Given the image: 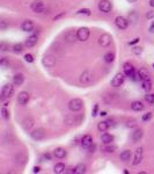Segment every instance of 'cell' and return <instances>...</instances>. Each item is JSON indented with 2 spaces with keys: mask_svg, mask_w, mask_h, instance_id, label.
Segmentation results:
<instances>
[{
  "mask_svg": "<svg viewBox=\"0 0 154 174\" xmlns=\"http://www.w3.org/2000/svg\"><path fill=\"white\" fill-rule=\"evenodd\" d=\"M83 107V101L81 99H73L69 102V108L72 112H79Z\"/></svg>",
  "mask_w": 154,
  "mask_h": 174,
  "instance_id": "cell-1",
  "label": "cell"
},
{
  "mask_svg": "<svg viewBox=\"0 0 154 174\" xmlns=\"http://www.w3.org/2000/svg\"><path fill=\"white\" fill-rule=\"evenodd\" d=\"M30 8L35 13H43L45 11V5H44V3L41 1V0H34L30 5Z\"/></svg>",
  "mask_w": 154,
  "mask_h": 174,
  "instance_id": "cell-2",
  "label": "cell"
},
{
  "mask_svg": "<svg viewBox=\"0 0 154 174\" xmlns=\"http://www.w3.org/2000/svg\"><path fill=\"white\" fill-rule=\"evenodd\" d=\"M14 92V88H13V85L11 84H6L3 86L1 88V99H7V98H11V95L13 94Z\"/></svg>",
  "mask_w": 154,
  "mask_h": 174,
  "instance_id": "cell-3",
  "label": "cell"
},
{
  "mask_svg": "<svg viewBox=\"0 0 154 174\" xmlns=\"http://www.w3.org/2000/svg\"><path fill=\"white\" fill-rule=\"evenodd\" d=\"M111 41H113L111 36H110L109 34H107V33L102 34V35L100 36V38H99V43H100V46H101V47H103V48L109 47L110 44H111Z\"/></svg>",
  "mask_w": 154,
  "mask_h": 174,
  "instance_id": "cell-4",
  "label": "cell"
},
{
  "mask_svg": "<svg viewBox=\"0 0 154 174\" xmlns=\"http://www.w3.org/2000/svg\"><path fill=\"white\" fill-rule=\"evenodd\" d=\"M99 9L103 13H109L113 9V4L109 1V0H101L99 3Z\"/></svg>",
  "mask_w": 154,
  "mask_h": 174,
  "instance_id": "cell-5",
  "label": "cell"
},
{
  "mask_svg": "<svg viewBox=\"0 0 154 174\" xmlns=\"http://www.w3.org/2000/svg\"><path fill=\"white\" fill-rule=\"evenodd\" d=\"M77 36H78V39L81 41V42H85L88 39L89 37V29L86 28V27H82V28H79L78 31H77Z\"/></svg>",
  "mask_w": 154,
  "mask_h": 174,
  "instance_id": "cell-6",
  "label": "cell"
},
{
  "mask_svg": "<svg viewBox=\"0 0 154 174\" xmlns=\"http://www.w3.org/2000/svg\"><path fill=\"white\" fill-rule=\"evenodd\" d=\"M115 23L119 29H126L129 27V21L123 16H117L115 20Z\"/></svg>",
  "mask_w": 154,
  "mask_h": 174,
  "instance_id": "cell-7",
  "label": "cell"
},
{
  "mask_svg": "<svg viewBox=\"0 0 154 174\" xmlns=\"http://www.w3.org/2000/svg\"><path fill=\"white\" fill-rule=\"evenodd\" d=\"M93 81V74L88 71H85L81 76H80V82L81 84H85V85H88Z\"/></svg>",
  "mask_w": 154,
  "mask_h": 174,
  "instance_id": "cell-8",
  "label": "cell"
},
{
  "mask_svg": "<svg viewBox=\"0 0 154 174\" xmlns=\"http://www.w3.org/2000/svg\"><path fill=\"white\" fill-rule=\"evenodd\" d=\"M123 82H124V74H123V73H117V74L113 78V80H111V86H114V87H119V86L123 85Z\"/></svg>",
  "mask_w": 154,
  "mask_h": 174,
  "instance_id": "cell-9",
  "label": "cell"
},
{
  "mask_svg": "<svg viewBox=\"0 0 154 174\" xmlns=\"http://www.w3.org/2000/svg\"><path fill=\"white\" fill-rule=\"evenodd\" d=\"M30 136L35 141H42L44 137H45V133H44L43 129H37V130H34V131L30 134Z\"/></svg>",
  "mask_w": 154,
  "mask_h": 174,
  "instance_id": "cell-10",
  "label": "cell"
},
{
  "mask_svg": "<svg viewBox=\"0 0 154 174\" xmlns=\"http://www.w3.org/2000/svg\"><path fill=\"white\" fill-rule=\"evenodd\" d=\"M123 70H124V74H125L126 77H130V78H132V77H133V74L136 73L135 68L132 66V64H130V63H125V64H124Z\"/></svg>",
  "mask_w": 154,
  "mask_h": 174,
  "instance_id": "cell-11",
  "label": "cell"
},
{
  "mask_svg": "<svg viewBox=\"0 0 154 174\" xmlns=\"http://www.w3.org/2000/svg\"><path fill=\"white\" fill-rule=\"evenodd\" d=\"M28 101H29V94H28L27 92H21V93L19 94V96H17V102H19V104L25 106V104L28 103Z\"/></svg>",
  "mask_w": 154,
  "mask_h": 174,
  "instance_id": "cell-12",
  "label": "cell"
},
{
  "mask_svg": "<svg viewBox=\"0 0 154 174\" xmlns=\"http://www.w3.org/2000/svg\"><path fill=\"white\" fill-rule=\"evenodd\" d=\"M81 145L85 147V149H89L92 145H93V138L91 135H86L83 136L82 141H81Z\"/></svg>",
  "mask_w": 154,
  "mask_h": 174,
  "instance_id": "cell-13",
  "label": "cell"
},
{
  "mask_svg": "<svg viewBox=\"0 0 154 174\" xmlns=\"http://www.w3.org/2000/svg\"><path fill=\"white\" fill-rule=\"evenodd\" d=\"M141 160H143V149L139 147V149L136 151L135 159H133V161H132V164H133V166H137V165H139V164L141 163Z\"/></svg>",
  "mask_w": 154,
  "mask_h": 174,
  "instance_id": "cell-14",
  "label": "cell"
},
{
  "mask_svg": "<svg viewBox=\"0 0 154 174\" xmlns=\"http://www.w3.org/2000/svg\"><path fill=\"white\" fill-rule=\"evenodd\" d=\"M21 29L23 30V31H33V29H34V22H33V21H30V20L23 21L22 25H21Z\"/></svg>",
  "mask_w": 154,
  "mask_h": 174,
  "instance_id": "cell-15",
  "label": "cell"
},
{
  "mask_svg": "<svg viewBox=\"0 0 154 174\" xmlns=\"http://www.w3.org/2000/svg\"><path fill=\"white\" fill-rule=\"evenodd\" d=\"M55 63H56V60H55L53 56H51V55H45V56H44V58H43V64L45 65V66L51 68V66H53V65H55Z\"/></svg>",
  "mask_w": 154,
  "mask_h": 174,
  "instance_id": "cell-16",
  "label": "cell"
},
{
  "mask_svg": "<svg viewBox=\"0 0 154 174\" xmlns=\"http://www.w3.org/2000/svg\"><path fill=\"white\" fill-rule=\"evenodd\" d=\"M37 42H38V37H37V35H31V36H29L28 38H27V41H26V47H28V48H31V47H34V46H36L37 44Z\"/></svg>",
  "mask_w": 154,
  "mask_h": 174,
  "instance_id": "cell-17",
  "label": "cell"
},
{
  "mask_svg": "<svg viewBox=\"0 0 154 174\" xmlns=\"http://www.w3.org/2000/svg\"><path fill=\"white\" fill-rule=\"evenodd\" d=\"M113 124V121L111 120H108V121H103V122H101V123H99V125H97V129L100 130V131H102V133H104V131H107V130L110 128V125Z\"/></svg>",
  "mask_w": 154,
  "mask_h": 174,
  "instance_id": "cell-18",
  "label": "cell"
},
{
  "mask_svg": "<svg viewBox=\"0 0 154 174\" xmlns=\"http://www.w3.org/2000/svg\"><path fill=\"white\" fill-rule=\"evenodd\" d=\"M53 155H55L56 158L63 159V158L66 157V151H65L64 149H61V147H57V149L55 150V152H53Z\"/></svg>",
  "mask_w": 154,
  "mask_h": 174,
  "instance_id": "cell-19",
  "label": "cell"
},
{
  "mask_svg": "<svg viewBox=\"0 0 154 174\" xmlns=\"http://www.w3.org/2000/svg\"><path fill=\"white\" fill-rule=\"evenodd\" d=\"M131 109L135 112H141L144 109V104L140 101H135L131 103Z\"/></svg>",
  "mask_w": 154,
  "mask_h": 174,
  "instance_id": "cell-20",
  "label": "cell"
},
{
  "mask_svg": "<svg viewBox=\"0 0 154 174\" xmlns=\"http://www.w3.org/2000/svg\"><path fill=\"white\" fill-rule=\"evenodd\" d=\"M143 137V130L141 129H136L133 133H132V141H133L135 143L138 142L139 139H141Z\"/></svg>",
  "mask_w": 154,
  "mask_h": 174,
  "instance_id": "cell-21",
  "label": "cell"
},
{
  "mask_svg": "<svg viewBox=\"0 0 154 174\" xmlns=\"http://www.w3.org/2000/svg\"><path fill=\"white\" fill-rule=\"evenodd\" d=\"M23 81H25V77H23V74H21V73L15 74L14 78H13V82L16 86H21L22 84H23Z\"/></svg>",
  "mask_w": 154,
  "mask_h": 174,
  "instance_id": "cell-22",
  "label": "cell"
},
{
  "mask_svg": "<svg viewBox=\"0 0 154 174\" xmlns=\"http://www.w3.org/2000/svg\"><path fill=\"white\" fill-rule=\"evenodd\" d=\"M101 139H102V143H104L105 145H108V144H111L114 142V136L110 135V134H103L102 137H101Z\"/></svg>",
  "mask_w": 154,
  "mask_h": 174,
  "instance_id": "cell-23",
  "label": "cell"
},
{
  "mask_svg": "<svg viewBox=\"0 0 154 174\" xmlns=\"http://www.w3.org/2000/svg\"><path fill=\"white\" fill-rule=\"evenodd\" d=\"M33 125H34V120L31 117H27L23 120V122H22V126H23L25 130H29Z\"/></svg>",
  "mask_w": 154,
  "mask_h": 174,
  "instance_id": "cell-24",
  "label": "cell"
},
{
  "mask_svg": "<svg viewBox=\"0 0 154 174\" xmlns=\"http://www.w3.org/2000/svg\"><path fill=\"white\" fill-rule=\"evenodd\" d=\"M131 156H132V153H131L130 150H124L122 153H121L119 158H121V160H123V161H129V160L131 159Z\"/></svg>",
  "mask_w": 154,
  "mask_h": 174,
  "instance_id": "cell-25",
  "label": "cell"
},
{
  "mask_svg": "<svg viewBox=\"0 0 154 174\" xmlns=\"http://www.w3.org/2000/svg\"><path fill=\"white\" fill-rule=\"evenodd\" d=\"M141 86H143V90L146 91V92H149L152 90V81L149 79H146V80H143L141 81Z\"/></svg>",
  "mask_w": 154,
  "mask_h": 174,
  "instance_id": "cell-26",
  "label": "cell"
},
{
  "mask_svg": "<svg viewBox=\"0 0 154 174\" xmlns=\"http://www.w3.org/2000/svg\"><path fill=\"white\" fill-rule=\"evenodd\" d=\"M53 172L57 173V174H60V173H64L65 172V165L63 163H58L56 164L55 168H53Z\"/></svg>",
  "mask_w": 154,
  "mask_h": 174,
  "instance_id": "cell-27",
  "label": "cell"
},
{
  "mask_svg": "<svg viewBox=\"0 0 154 174\" xmlns=\"http://www.w3.org/2000/svg\"><path fill=\"white\" fill-rule=\"evenodd\" d=\"M75 37L78 38V36H77V34H74V31H69L67 34L65 35V38H66V41H67V42H74Z\"/></svg>",
  "mask_w": 154,
  "mask_h": 174,
  "instance_id": "cell-28",
  "label": "cell"
},
{
  "mask_svg": "<svg viewBox=\"0 0 154 174\" xmlns=\"http://www.w3.org/2000/svg\"><path fill=\"white\" fill-rule=\"evenodd\" d=\"M114 59H115L114 52H107V54L104 55V60H105L107 63H113Z\"/></svg>",
  "mask_w": 154,
  "mask_h": 174,
  "instance_id": "cell-29",
  "label": "cell"
},
{
  "mask_svg": "<svg viewBox=\"0 0 154 174\" xmlns=\"http://www.w3.org/2000/svg\"><path fill=\"white\" fill-rule=\"evenodd\" d=\"M138 72H139V76H140L141 81H143V80H146V79H149V74H148V72H147L145 69H141V70H139Z\"/></svg>",
  "mask_w": 154,
  "mask_h": 174,
  "instance_id": "cell-30",
  "label": "cell"
},
{
  "mask_svg": "<svg viewBox=\"0 0 154 174\" xmlns=\"http://www.w3.org/2000/svg\"><path fill=\"white\" fill-rule=\"evenodd\" d=\"M86 172V166L83 164H79L75 167V174H83Z\"/></svg>",
  "mask_w": 154,
  "mask_h": 174,
  "instance_id": "cell-31",
  "label": "cell"
},
{
  "mask_svg": "<svg viewBox=\"0 0 154 174\" xmlns=\"http://www.w3.org/2000/svg\"><path fill=\"white\" fill-rule=\"evenodd\" d=\"M22 50H23V44H21V43H17V44L13 46V51L15 54H20V52H22Z\"/></svg>",
  "mask_w": 154,
  "mask_h": 174,
  "instance_id": "cell-32",
  "label": "cell"
},
{
  "mask_svg": "<svg viewBox=\"0 0 154 174\" xmlns=\"http://www.w3.org/2000/svg\"><path fill=\"white\" fill-rule=\"evenodd\" d=\"M145 100L148 102V103H154V94H147L145 96Z\"/></svg>",
  "mask_w": 154,
  "mask_h": 174,
  "instance_id": "cell-33",
  "label": "cell"
},
{
  "mask_svg": "<svg viewBox=\"0 0 154 174\" xmlns=\"http://www.w3.org/2000/svg\"><path fill=\"white\" fill-rule=\"evenodd\" d=\"M1 115H3V117H4L5 120H8V118H9V113H8V110L6 109V108H3V109H1Z\"/></svg>",
  "mask_w": 154,
  "mask_h": 174,
  "instance_id": "cell-34",
  "label": "cell"
},
{
  "mask_svg": "<svg viewBox=\"0 0 154 174\" xmlns=\"http://www.w3.org/2000/svg\"><path fill=\"white\" fill-rule=\"evenodd\" d=\"M116 149H117V147H116L115 145H113V146H111V145H109V144H108V146H105V147H104V151H105V152H114Z\"/></svg>",
  "mask_w": 154,
  "mask_h": 174,
  "instance_id": "cell-35",
  "label": "cell"
},
{
  "mask_svg": "<svg viewBox=\"0 0 154 174\" xmlns=\"http://www.w3.org/2000/svg\"><path fill=\"white\" fill-rule=\"evenodd\" d=\"M77 14H85V15H91V11L88 8H83V9H80L79 12H77Z\"/></svg>",
  "mask_w": 154,
  "mask_h": 174,
  "instance_id": "cell-36",
  "label": "cell"
},
{
  "mask_svg": "<svg viewBox=\"0 0 154 174\" xmlns=\"http://www.w3.org/2000/svg\"><path fill=\"white\" fill-rule=\"evenodd\" d=\"M132 52H133L135 55H140V54L143 52V48H140V47H136V48L132 49Z\"/></svg>",
  "mask_w": 154,
  "mask_h": 174,
  "instance_id": "cell-37",
  "label": "cell"
},
{
  "mask_svg": "<svg viewBox=\"0 0 154 174\" xmlns=\"http://www.w3.org/2000/svg\"><path fill=\"white\" fill-rule=\"evenodd\" d=\"M7 26H8V25H7V22H6L5 20H3V21H1V23H0V29H1V30H5V29L7 28Z\"/></svg>",
  "mask_w": 154,
  "mask_h": 174,
  "instance_id": "cell-38",
  "label": "cell"
},
{
  "mask_svg": "<svg viewBox=\"0 0 154 174\" xmlns=\"http://www.w3.org/2000/svg\"><path fill=\"white\" fill-rule=\"evenodd\" d=\"M25 59H26V62H28V63H33V62H34V57H33L31 55H26V56H25Z\"/></svg>",
  "mask_w": 154,
  "mask_h": 174,
  "instance_id": "cell-39",
  "label": "cell"
},
{
  "mask_svg": "<svg viewBox=\"0 0 154 174\" xmlns=\"http://www.w3.org/2000/svg\"><path fill=\"white\" fill-rule=\"evenodd\" d=\"M151 118H152V113H147V114H145L143 116V121H148Z\"/></svg>",
  "mask_w": 154,
  "mask_h": 174,
  "instance_id": "cell-40",
  "label": "cell"
},
{
  "mask_svg": "<svg viewBox=\"0 0 154 174\" xmlns=\"http://www.w3.org/2000/svg\"><path fill=\"white\" fill-rule=\"evenodd\" d=\"M97 109H99V106L95 104V106H94V109H93V113H92L93 116H96V115H97V114H96V113H97Z\"/></svg>",
  "mask_w": 154,
  "mask_h": 174,
  "instance_id": "cell-41",
  "label": "cell"
},
{
  "mask_svg": "<svg viewBox=\"0 0 154 174\" xmlns=\"http://www.w3.org/2000/svg\"><path fill=\"white\" fill-rule=\"evenodd\" d=\"M42 159H45V160H51V156H50V153H45V155H44L43 157H42Z\"/></svg>",
  "mask_w": 154,
  "mask_h": 174,
  "instance_id": "cell-42",
  "label": "cell"
},
{
  "mask_svg": "<svg viewBox=\"0 0 154 174\" xmlns=\"http://www.w3.org/2000/svg\"><path fill=\"white\" fill-rule=\"evenodd\" d=\"M147 19H152V17H154V11H149L148 13H147Z\"/></svg>",
  "mask_w": 154,
  "mask_h": 174,
  "instance_id": "cell-43",
  "label": "cell"
},
{
  "mask_svg": "<svg viewBox=\"0 0 154 174\" xmlns=\"http://www.w3.org/2000/svg\"><path fill=\"white\" fill-rule=\"evenodd\" d=\"M136 125V121L135 120H131L127 122V126H135Z\"/></svg>",
  "mask_w": 154,
  "mask_h": 174,
  "instance_id": "cell-44",
  "label": "cell"
},
{
  "mask_svg": "<svg viewBox=\"0 0 154 174\" xmlns=\"http://www.w3.org/2000/svg\"><path fill=\"white\" fill-rule=\"evenodd\" d=\"M139 41H140V38H135L133 41H131V42L129 43V44H130V46H133V44H136V43H138Z\"/></svg>",
  "mask_w": 154,
  "mask_h": 174,
  "instance_id": "cell-45",
  "label": "cell"
},
{
  "mask_svg": "<svg viewBox=\"0 0 154 174\" xmlns=\"http://www.w3.org/2000/svg\"><path fill=\"white\" fill-rule=\"evenodd\" d=\"M0 48H1V51H6V44H5L4 42L1 43V46H0Z\"/></svg>",
  "mask_w": 154,
  "mask_h": 174,
  "instance_id": "cell-46",
  "label": "cell"
},
{
  "mask_svg": "<svg viewBox=\"0 0 154 174\" xmlns=\"http://www.w3.org/2000/svg\"><path fill=\"white\" fill-rule=\"evenodd\" d=\"M149 31H151V33H154V21L152 22V25H151V27H149Z\"/></svg>",
  "mask_w": 154,
  "mask_h": 174,
  "instance_id": "cell-47",
  "label": "cell"
},
{
  "mask_svg": "<svg viewBox=\"0 0 154 174\" xmlns=\"http://www.w3.org/2000/svg\"><path fill=\"white\" fill-rule=\"evenodd\" d=\"M33 172H34V173H38V172H39V167H36V166H35V167L33 168Z\"/></svg>",
  "mask_w": 154,
  "mask_h": 174,
  "instance_id": "cell-48",
  "label": "cell"
},
{
  "mask_svg": "<svg viewBox=\"0 0 154 174\" xmlns=\"http://www.w3.org/2000/svg\"><path fill=\"white\" fill-rule=\"evenodd\" d=\"M149 5L151 7H154V0H149Z\"/></svg>",
  "mask_w": 154,
  "mask_h": 174,
  "instance_id": "cell-49",
  "label": "cell"
},
{
  "mask_svg": "<svg viewBox=\"0 0 154 174\" xmlns=\"http://www.w3.org/2000/svg\"><path fill=\"white\" fill-rule=\"evenodd\" d=\"M100 115H101V116H107V113H105V112H101Z\"/></svg>",
  "mask_w": 154,
  "mask_h": 174,
  "instance_id": "cell-50",
  "label": "cell"
},
{
  "mask_svg": "<svg viewBox=\"0 0 154 174\" xmlns=\"http://www.w3.org/2000/svg\"><path fill=\"white\" fill-rule=\"evenodd\" d=\"M1 65H3V66H4V65H6V59H3V60H1Z\"/></svg>",
  "mask_w": 154,
  "mask_h": 174,
  "instance_id": "cell-51",
  "label": "cell"
},
{
  "mask_svg": "<svg viewBox=\"0 0 154 174\" xmlns=\"http://www.w3.org/2000/svg\"><path fill=\"white\" fill-rule=\"evenodd\" d=\"M127 1H129V3H136L137 0H127Z\"/></svg>",
  "mask_w": 154,
  "mask_h": 174,
  "instance_id": "cell-52",
  "label": "cell"
},
{
  "mask_svg": "<svg viewBox=\"0 0 154 174\" xmlns=\"http://www.w3.org/2000/svg\"><path fill=\"white\" fill-rule=\"evenodd\" d=\"M153 68H154V64H153Z\"/></svg>",
  "mask_w": 154,
  "mask_h": 174,
  "instance_id": "cell-53",
  "label": "cell"
}]
</instances>
